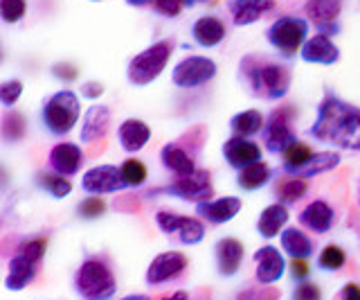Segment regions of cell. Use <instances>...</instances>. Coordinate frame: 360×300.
Returning a JSON list of instances; mask_svg holds the SVG:
<instances>
[{"label": "cell", "mask_w": 360, "mask_h": 300, "mask_svg": "<svg viewBox=\"0 0 360 300\" xmlns=\"http://www.w3.org/2000/svg\"><path fill=\"white\" fill-rule=\"evenodd\" d=\"M273 181H275V170L264 161L241 170L239 176H236V185H239L241 190H245V192L262 190V187H266L268 183H273Z\"/></svg>", "instance_id": "31"}, {"label": "cell", "mask_w": 360, "mask_h": 300, "mask_svg": "<svg viewBox=\"0 0 360 300\" xmlns=\"http://www.w3.org/2000/svg\"><path fill=\"white\" fill-rule=\"evenodd\" d=\"M104 213H106V206L97 196H88L86 201H82V204H79V208H77V215L82 217V219H97Z\"/></svg>", "instance_id": "40"}, {"label": "cell", "mask_w": 360, "mask_h": 300, "mask_svg": "<svg viewBox=\"0 0 360 300\" xmlns=\"http://www.w3.org/2000/svg\"><path fill=\"white\" fill-rule=\"evenodd\" d=\"M122 300H151L146 294H131V296H124Z\"/></svg>", "instance_id": "47"}, {"label": "cell", "mask_w": 360, "mask_h": 300, "mask_svg": "<svg viewBox=\"0 0 360 300\" xmlns=\"http://www.w3.org/2000/svg\"><path fill=\"white\" fill-rule=\"evenodd\" d=\"M243 258L245 249L236 237H223L214 244V260H217V271L221 277H232L239 273Z\"/></svg>", "instance_id": "17"}, {"label": "cell", "mask_w": 360, "mask_h": 300, "mask_svg": "<svg viewBox=\"0 0 360 300\" xmlns=\"http://www.w3.org/2000/svg\"><path fill=\"white\" fill-rule=\"evenodd\" d=\"M236 80L243 91L264 102L284 99L292 84V63L286 59H275L262 52H248L239 59Z\"/></svg>", "instance_id": "2"}, {"label": "cell", "mask_w": 360, "mask_h": 300, "mask_svg": "<svg viewBox=\"0 0 360 300\" xmlns=\"http://www.w3.org/2000/svg\"><path fill=\"white\" fill-rule=\"evenodd\" d=\"M22 88L25 86H22L20 80H9L0 86V102H3L5 108H11L18 102V97L22 95Z\"/></svg>", "instance_id": "38"}, {"label": "cell", "mask_w": 360, "mask_h": 300, "mask_svg": "<svg viewBox=\"0 0 360 300\" xmlns=\"http://www.w3.org/2000/svg\"><path fill=\"white\" fill-rule=\"evenodd\" d=\"M160 300H191V296L187 294V292H174V294H169V296H165V298H160Z\"/></svg>", "instance_id": "44"}, {"label": "cell", "mask_w": 360, "mask_h": 300, "mask_svg": "<svg viewBox=\"0 0 360 300\" xmlns=\"http://www.w3.org/2000/svg\"><path fill=\"white\" fill-rule=\"evenodd\" d=\"M187 266L189 260L185 253L180 251H165V253H158L155 258L151 260L149 269L144 273V280L146 285L151 287H162L169 282H178L180 277L187 273Z\"/></svg>", "instance_id": "12"}, {"label": "cell", "mask_w": 360, "mask_h": 300, "mask_svg": "<svg viewBox=\"0 0 360 300\" xmlns=\"http://www.w3.org/2000/svg\"><path fill=\"white\" fill-rule=\"evenodd\" d=\"M219 73V65L214 59L202 57V54H189L183 61H178V65L172 73V82L176 88L183 91H194V88L207 86Z\"/></svg>", "instance_id": "10"}, {"label": "cell", "mask_w": 360, "mask_h": 300, "mask_svg": "<svg viewBox=\"0 0 360 300\" xmlns=\"http://www.w3.org/2000/svg\"><path fill=\"white\" fill-rule=\"evenodd\" d=\"M93 3H99V0H93Z\"/></svg>", "instance_id": "49"}, {"label": "cell", "mask_w": 360, "mask_h": 300, "mask_svg": "<svg viewBox=\"0 0 360 300\" xmlns=\"http://www.w3.org/2000/svg\"><path fill=\"white\" fill-rule=\"evenodd\" d=\"M340 300H360V285L358 282H347L340 292Z\"/></svg>", "instance_id": "43"}, {"label": "cell", "mask_w": 360, "mask_h": 300, "mask_svg": "<svg viewBox=\"0 0 360 300\" xmlns=\"http://www.w3.org/2000/svg\"><path fill=\"white\" fill-rule=\"evenodd\" d=\"M223 158L232 170H245L255 163H262V147L250 140V138H236L232 136L230 140L223 142Z\"/></svg>", "instance_id": "16"}, {"label": "cell", "mask_w": 360, "mask_h": 300, "mask_svg": "<svg viewBox=\"0 0 360 300\" xmlns=\"http://www.w3.org/2000/svg\"><path fill=\"white\" fill-rule=\"evenodd\" d=\"M127 3L133 7H149V5H153V0H127Z\"/></svg>", "instance_id": "45"}, {"label": "cell", "mask_w": 360, "mask_h": 300, "mask_svg": "<svg viewBox=\"0 0 360 300\" xmlns=\"http://www.w3.org/2000/svg\"><path fill=\"white\" fill-rule=\"evenodd\" d=\"M183 3V7H196V5H205L210 3V0H180Z\"/></svg>", "instance_id": "46"}, {"label": "cell", "mask_w": 360, "mask_h": 300, "mask_svg": "<svg viewBox=\"0 0 360 300\" xmlns=\"http://www.w3.org/2000/svg\"><path fill=\"white\" fill-rule=\"evenodd\" d=\"M288 208L281 206V204H270L262 210V215H259V221H257V230L259 235H262L264 239H273L277 235H281V230L286 228L288 224Z\"/></svg>", "instance_id": "28"}, {"label": "cell", "mask_w": 360, "mask_h": 300, "mask_svg": "<svg viewBox=\"0 0 360 300\" xmlns=\"http://www.w3.org/2000/svg\"><path fill=\"white\" fill-rule=\"evenodd\" d=\"M297 219L304 228L315 232V235H326L335 226V208L324 199H315L302 210Z\"/></svg>", "instance_id": "20"}, {"label": "cell", "mask_w": 360, "mask_h": 300, "mask_svg": "<svg viewBox=\"0 0 360 300\" xmlns=\"http://www.w3.org/2000/svg\"><path fill=\"white\" fill-rule=\"evenodd\" d=\"M127 181L120 165H97V168L88 170L82 179V190L90 196H101L110 192L127 190Z\"/></svg>", "instance_id": "14"}, {"label": "cell", "mask_w": 360, "mask_h": 300, "mask_svg": "<svg viewBox=\"0 0 360 300\" xmlns=\"http://www.w3.org/2000/svg\"><path fill=\"white\" fill-rule=\"evenodd\" d=\"M41 271V262L27 258L18 251H14V255L9 258L7 264V275H5V287L9 292H22L34 277Z\"/></svg>", "instance_id": "21"}, {"label": "cell", "mask_w": 360, "mask_h": 300, "mask_svg": "<svg viewBox=\"0 0 360 300\" xmlns=\"http://www.w3.org/2000/svg\"><path fill=\"white\" fill-rule=\"evenodd\" d=\"M228 27L219 16H200L191 25V39H194L200 48H217L223 43Z\"/></svg>", "instance_id": "26"}, {"label": "cell", "mask_w": 360, "mask_h": 300, "mask_svg": "<svg viewBox=\"0 0 360 300\" xmlns=\"http://www.w3.org/2000/svg\"><path fill=\"white\" fill-rule=\"evenodd\" d=\"M110 108L104 104H93L84 115V125H82V142L90 144L101 140L110 129Z\"/></svg>", "instance_id": "25"}, {"label": "cell", "mask_w": 360, "mask_h": 300, "mask_svg": "<svg viewBox=\"0 0 360 300\" xmlns=\"http://www.w3.org/2000/svg\"><path fill=\"white\" fill-rule=\"evenodd\" d=\"M230 12V18L236 27L252 25L264 14H268L275 7V0H228L225 3Z\"/></svg>", "instance_id": "22"}, {"label": "cell", "mask_w": 360, "mask_h": 300, "mask_svg": "<svg viewBox=\"0 0 360 300\" xmlns=\"http://www.w3.org/2000/svg\"><path fill=\"white\" fill-rule=\"evenodd\" d=\"M176 196L183 199L189 204H202V201H212L214 199V185H212V174L207 170H196L189 176H176L172 183H167L162 187H155L149 192V196Z\"/></svg>", "instance_id": "7"}, {"label": "cell", "mask_w": 360, "mask_h": 300, "mask_svg": "<svg viewBox=\"0 0 360 300\" xmlns=\"http://www.w3.org/2000/svg\"><path fill=\"white\" fill-rule=\"evenodd\" d=\"M72 287L82 300H112L117 294V273L106 253H93L77 266Z\"/></svg>", "instance_id": "3"}, {"label": "cell", "mask_w": 360, "mask_h": 300, "mask_svg": "<svg viewBox=\"0 0 360 300\" xmlns=\"http://www.w3.org/2000/svg\"><path fill=\"white\" fill-rule=\"evenodd\" d=\"M309 30L311 23L307 16H279L273 25L266 30V41L273 46L281 59L292 61L302 52L304 43L309 41Z\"/></svg>", "instance_id": "5"}, {"label": "cell", "mask_w": 360, "mask_h": 300, "mask_svg": "<svg viewBox=\"0 0 360 300\" xmlns=\"http://www.w3.org/2000/svg\"><path fill=\"white\" fill-rule=\"evenodd\" d=\"M84 151L75 142H59L48 154V168L61 176H75L84 165Z\"/></svg>", "instance_id": "19"}, {"label": "cell", "mask_w": 360, "mask_h": 300, "mask_svg": "<svg viewBox=\"0 0 360 300\" xmlns=\"http://www.w3.org/2000/svg\"><path fill=\"white\" fill-rule=\"evenodd\" d=\"M264 127H266V118L262 111H257V108L241 111V113L230 118V131L236 138H252L257 133H262Z\"/></svg>", "instance_id": "30"}, {"label": "cell", "mask_w": 360, "mask_h": 300, "mask_svg": "<svg viewBox=\"0 0 360 300\" xmlns=\"http://www.w3.org/2000/svg\"><path fill=\"white\" fill-rule=\"evenodd\" d=\"M151 7L155 9V14L167 16V18H176L180 14V9H183V3H180V0H153Z\"/></svg>", "instance_id": "41"}, {"label": "cell", "mask_w": 360, "mask_h": 300, "mask_svg": "<svg viewBox=\"0 0 360 300\" xmlns=\"http://www.w3.org/2000/svg\"><path fill=\"white\" fill-rule=\"evenodd\" d=\"M304 63H318V65H333L340 61V50L331 41V37L315 35L311 37L300 52Z\"/></svg>", "instance_id": "23"}, {"label": "cell", "mask_w": 360, "mask_h": 300, "mask_svg": "<svg viewBox=\"0 0 360 300\" xmlns=\"http://www.w3.org/2000/svg\"><path fill=\"white\" fill-rule=\"evenodd\" d=\"M79 113H82L79 95L70 88H63L45 97L41 106V122L52 136H68L79 122Z\"/></svg>", "instance_id": "4"}, {"label": "cell", "mask_w": 360, "mask_h": 300, "mask_svg": "<svg viewBox=\"0 0 360 300\" xmlns=\"http://www.w3.org/2000/svg\"><path fill=\"white\" fill-rule=\"evenodd\" d=\"M117 140H120V147L127 154H138L140 149H144L146 144H149L151 127L146 125L144 120L129 118L117 127Z\"/></svg>", "instance_id": "24"}, {"label": "cell", "mask_w": 360, "mask_h": 300, "mask_svg": "<svg viewBox=\"0 0 360 300\" xmlns=\"http://www.w3.org/2000/svg\"><path fill=\"white\" fill-rule=\"evenodd\" d=\"M34 183H37V187H41L45 194H50L52 199H65L68 194L72 192V183L68 181L65 176L56 174L52 170L39 172L37 179H34Z\"/></svg>", "instance_id": "33"}, {"label": "cell", "mask_w": 360, "mask_h": 300, "mask_svg": "<svg viewBox=\"0 0 360 300\" xmlns=\"http://www.w3.org/2000/svg\"><path fill=\"white\" fill-rule=\"evenodd\" d=\"M252 260H255V280L259 285H264V287H270V285H275L279 282L281 277H284L286 273V260H284V255H281L279 249L275 246H262V249H257L255 255H252Z\"/></svg>", "instance_id": "15"}, {"label": "cell", "mask_w": 360, "mask_h": 300, "mask_svg": "<svg viewBox=\"0 0 360 300\" xmlns=\"http://www.w3.org/2000/svg\"><path fill=\"white\" fill-rule=\"evenodd\" d=\"M189 138L191 136H189V131H187L178 140L167 142L165 147L160 149V163H162V168L169 174H174V179H176V176H189V174H194L198 170L196 154L202 151V144H205V142L191 144V147H189Z\"/></svg>", "instance_id": "11"}, {"label": "cell", "mask_w": 360, "mask_h": 300, "mask_svg": "<svg viewBox=\"0 0 360 300\" xmlns=\"http://www.w3.org/2000/svg\"><path fill=\"white\" fill-rule=\"evenodd\" d=\"M27 14V0H0V16L5 23H18Z\"/></svg>", "instance_id": "37"}, {"label": "cell", "mask_w": 360, "mask_h": 300, "mask_svg": "<svg viewBox=\"0 0 360 300\" xmlns=\"http://www.w3.org/2000/svg\"><path fill=\"white\" fill-rule=\"evenodd\" d=\"M279 239H281V249H284V253L290 260H309L315 253V249H318L315 246V239L309 237L307 232L297 226H286L281 230Z\"/></svg>", "instance_id": "27"}, {"label": "cell", "mask_w": 360, "mask_h": 300, "mask_svg": "<svg viewBox=\"0 0 360 300\" xmlns=\"http://www.w3.org/2000/svg\"><path fill=\"white\" fill-rule=\"evenodd\" d=\"M288 273L295 282H307L311 275V266L309 260H290L288 264Z\"/></svg>", "instance_id": "42"}, {"label": "cell", "mask_w": 360, "mask_h": 300, "mask_svg": "<svg viewBox=\"0 0 360 300\" xmlns=\"http://www.w3.org/2000/svg\"><path fill=\"white\" fill-rule=\"evenodd\" d=\"M273 194H275L277 204L286 206V208H292V206H297L302 199L309 194V181L300 179V176H284V179L275 181Z\"/></svg>", "instance_id": "29"}, {"label": "cell", "mask_w": 360, "mask_h": 300, "mask_svg": "<svg viewBox=\"0 0 360 300\" xmlns=\"http://www.w3.org/2000/svg\"><path fill=\"white\" fill-rule=\"evenodd\" d=\"M345 264H347V253L342 246H338V244H326L318 255V266L322 271L335 273V271H340Z\"/></svg>", "instance_id": "35"}, {"label": "cell", "mask_w": 360, "mask_h": 300, "mask_svg": "<svg viewBox=\"0 0 360 300\" xmlns=\"http://www.w3.org/2000/svg\"><path fill=\"white\" fill-rule=\"evenodd\" d=\"M342 156L338 151H322V154H313V158L309 161V165L304 168L297 176L300 179H313V176L324 174V172H331L340 165Z\"/></svg>", "instance_id": "34"}, {"label": "cell", "mask_w": 360, "mask_h": 300, "mask_svg": "<svg viewBox=\"0 0 360 300\" xmlns=\"http://www.w3.org/2000/svg\"><path fill=\"white\" fill-rule=\"evenodd\" d=\"M290 300H322V289L318 282H297L290 292Z\"/></svg>", "instance_id": "39"}, {"label": "cell", "mask_w": 360, "mask_h": 300, "mask_svg": "<svg viewBox=\"0 0 360 300\" xmlns=\"http://www.w3.org/2000/svg\"><path fill=\"white\" fill-rule=\"evenodd\" d=\"M155 224L167 237H174L183 246H196L207 235V226L200 217H185L174 210H158Z\"/></svg>", "instance_id": "8"}, {"label": "cell", "mask_w": 360, "mask_h": 300, "mask_svg": "<svg viewBox=\"0 0 360 300\" xmlns=\"http://www.w3.org/2000/svg\"><path fill=\"white\" fill-rule=\"evenodd\" d=\"M309 136L338 149L360 151V106L345 102L331 88H324V97L318 104V118L311 125Z\"/></svg>", "instance_id": "1"}, {"label": "cell", "mask_w": 360, "mask_h": 300, "mask_svg": "<svg viewBox=\"0 0 360 300\" xmlns=\"http://www.w3.org/2000/svg\"><path fill=\"white\" fill-rule=\"evenodd\" d=\"M345 0H307L304 3V14L309 23L318 27V35L335 37L340 35V12Z\"/></svg>", "instance_id": "13"}, {"label": "cell", "mask_w": 360, "mask_h": 300, "mask_svg": "<svg viewBox=\"0 0 360 300\" xmlns=\"http://www.w3.org/2000/svg\"><path fill=\"white\" fill-rule=\"evenodd\" d=\"M313 149L304 142H295L292 147H288L284 154H281V170H284L288 176H297L304 168L309 165V161L313 158Z\"/></svg>", "instance_id": "32"}, {"label": "cell", "mask_w": 360, "mask_h": 300, "mask_svg": "<svg viewBox=\"0 0 360 300\" xmlns=\"http://www.w3.org/2000/svg\"><path fill=\"white\" fill-rule=\"evenodd\" d=\"M243 201L239 196H221V199H212V201H202L196 204V217L214 226L228 224L236 215L241 213Z\"/></svg>", "instance_id": "18"}, {"label": "cell", "mask_w": 360, "mask_h": 300, "mask_svg": "<svg viewBox=\"0 0 360 300\" xmlns=\"http://www.w3.org/2000/svg\"><path fill=\"white\" fill-rule=\"evenodd\" d=\"M122 174H124V181H127L129 187H140L146 176H149V170H146V165L138 158H127L122 165Z\"/></svg>", "instance_id": "36"}, {"label": "cell", "mask_w": 360, "mask_h": 300, "mask_svg": "<svg viewBox=\"0 0 360 300\" xmlns=\"http://www.w3.org/2000/svg\"><path fill=\"white\" fill-rule=\"evenodd\" d=\"M176 48V39H160L155 41L153 46H149L146 50H142L140 54L129 61L127 68V80L133 86H149L151 82H155L158 77L162 75L165 65L169 63Z\"/></svg>", "instance_id": "6"}, {"label": "cell", "mask_w": 360, "mask_h": 300, "mask_svg": "<svg viewBox=\"0 0 360 300\" xmlns=\"http://www.w3.org/2000/svg\"><path fill=\"white\" fill-rule=\"evenodd\" d=\"M358 206H360V187H358Z\"/></svg>", "instance_id": "48"}, {"label": "cell", "mask_w": 360, "mask_h": 300, "mask_svg": "<svg viewBox=\"0 0 360 300\" xmlns=\"http://www.w3.org/2000/svg\"><path fill=\"white\" fill-rule=\"evenodd\" d=\"M292 120H295V108L290 106H279L270 111V115L266 118V127L262 131L264 147L270 154H284L288 147H292L297 140V133L292 129Z\"/></svg>", "instance_id": "9"}]
</instances>
